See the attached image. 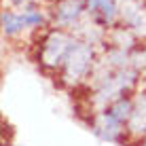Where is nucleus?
<instances>
[{
  "label": "nucleus",
  "instance_id": "nucleus-8",
  "mask_svg": "<svg viewBox=\"0 0 146 146\" xmlns=\"http://www.w3.org/2000/svg\"><path fill=\"white\" fill-rule=\"evenodd\" d=\"M80 13V2L78 0H68L66 4H62V9H59V19L62 21H72V19H76Z\"/></svg>",
  "mask_w": 146,
  "mask_h": 146
},
{
  "label": "nucleus",
  "instance_id": "nucleus-11",
  "mask_svg": "<svg viewBox=\"0 0 146 146\" xmlns=\"http://www.w3.org/2000/svg\"><path fill=\"white\" fill-rule=\"evenodd\" d=\"M144 146H146V142H144Z\"/></svg>",
  "mask_w": 146,
  "mask_h": 146
},
{
  "label": "nucleus",
  "instance_id": "nucleus-5",
  "mask_svg": "<svg viewBox=\"0 0 146 146\" xmlns=\"http://www.w3.org/2000/svg\"><path fill=\"white\" fill-rule=\"evenodd\" d=\"M108 112H112L114 117H117V119L121 121V123H123V121H129V119H131L133 106H131V102H129V100H125V98H119L117 102L112 104V108H110Z\"/></svg>",
  "mask_w": 146,
  "mask_h": 146
},
{
  "label": "nucleus",
  "instance_id": "nucleus-1",
  "mask_svg": "<svg viewBox=\"0 0 146 146\" xmlns=\"http://www.w3.org/2000/svg\"><path fill=\"white\" fill-rule=\"evenodd\" d=\"M72 47H74V44L70 42L64 34H53V36L47 40L44 49H42V59H44V64L55 66V64L66 62L68 55H70V51H72Z\"/></svg>",
  "mask_w": 146,
  "mask_h": 146
},
{
  "label": "nucleus",
  "instance_id": "nucleus-3",
  "mask_svg": "<svg viewBox=\"0 0 146 146\" xmlns=\"http://www.w3.org/2000/svg\"><path fill=\"white\" fill-rule=\"evenodd\" d=\"M95 133L104 140H117L119 133H121V121L114 117L112 112H104L95 119V125H93Z\"/></svg>",
  "mask_w": 146,
  "mask_h": 146
},
{
  "label": "nucleus",
  "instance_id": "nucleus-9",
  "mask_svg": "<svg viewBox=\"0 0 146 146\" xmlns=\"http://www.w3.org/2000/svg\"><path fill=\"white\" fill-rule=\"evenodd\" d=\"M23 19H26V23H30V26H36V23L42 21V15H38V13H28V15H23Z\"/></svg>",
  "mask_w": 146,
  "mask_h": 146
},
{
  "label": "nucleus",
  "instance_id": "nucleus-4",
  "mask_svg": "<svg viewBox=\"0 0 146 146\" xmlns=\"http://www.w3.org/2000/svg\"><path fill=\"white\" fill-rule=\"evenodd\" d=\"M129 127L133 131H146V93L140 95V100L135 102L131 119H129Z\"/></svg>",
  "mask_w": 146,
  "mask_h": 146
},
{
  "label": "nucleus",
  "instance_id": "nucleus-7",
  "mask_svg": "<svg viewBox=\"0 0 146 146\" xmlns=\"http://www.w3.org/2000/svg\"><path fill=\"white\" fill-rule=\"evenodd\" d=\"M2 26H4V32L7 34H13V32H17L19 28L26 26V19L19 17V15H13V13L4 11L2 13Z\"/></svg>",
  "mask_w": 146,
  "mask_h": 146
},
{
  "label": "nucleus",
  "instance_id": "nucleus-10",
  "mask_svg": "<svg viewBox=\"0 0 146 146\" xmlns=\"http://www.w3.org/2000/svg\"><path fill=\"white\" fill-rule=\"evenodd\" d=\"M13 2H17V4H19V2H23V0H13Z\"/></svg>",
  "mask_w": 146,
  "mask_h": 146
},
{
  "label": "nucleus",
  "instance_id": "nucleus-2",
  "mask_svg": "<svg viewBox=\"0 0 146 146\" xmlns=\"http://www.w3.org/2000/svg\"><path fill=\"white\" fill-rule=\"evenodd\" d=\"M89 62H91V49H89L87 44H74L70 55H68V59H66L68 78H72V80L80 78L85 72H87Z\"/></svg>",
  "mask_w": 146,
  "mask_h": 146
},
{
  "label": "nucleus",
  "instance_id": "nucleus-6",
  "mask_svg": "<svg viewBox=\"0 0 146 146\" xmlns=\"http://www.w3.org/2000/svg\"><path fill=\"white\" fill-rule=\"evenodd\" d=\"M89 7L93 11H100L104 15L106 21H112L114 13H117V7H114V0H89Z\"/></svg>",
  "mask_w": 146,
  "mask_h": 146
}]
</instances>
